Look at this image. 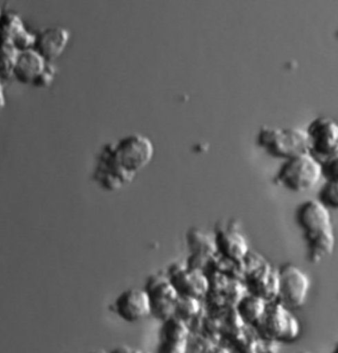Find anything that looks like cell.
<instances>
[{"instance_id": "cell-18", "label": "cell", "mask_w": 338, "mask_h": 353, "mask_svg": "<svg viewBox=\"0 0 338 353\" xmlns=\"http://www.w3.org/2000/svg\"><path fill=\"white\" fill-rule=\"evenodd\" d=\"M319 200L330 211H338V181H326L319 192Z\"/></svg>"}, {"instance_id": "cell-22", "label": "cell", "mask_w": 338, "mask_h": 353, "mask_svg": "<svg viewBox=\"0 0 338 353\" xmlns=\"http://www.w3.org/2000/svg\"><path fill=\"white\" fill-rule=\"evenodd\" d=\"M6 105V90H4V85L0 79V110L4 108Z\"/></svg>"}, {"instance_id": "cell-13", "label": "cell", "mask_w": 338, "mask_h": 353, "mask_svg": "<svg viewBox=\"0 0 338 353\" xmlns=\"http://www.w3.org/2000/svg\"><path fill=\"white\" fill-rule=\"evenodd\" d=\"M188 336L189 329L185 321L171 316L162 325L159 353H186Z\"/></svg>"}, {"instance_id": "cell-3", "label": "cell", "mask_w": 338, "mask_h": 353, "mask_svg": "<svg viewBox=\"0 0 338 353\" xmlns=\"http://www.w3.org/2000/svg\"><path fill=\"white\" fill-rule=\"evenodd\" d=\"M323 179V163L310 152H306L285 161L275 181L292 192L306 193L317 188Z\"/></svg>"}, {"instance_id": "cell-9", "label": "cell", "mask_w": 338, "mask_h": 353, "mask_svg": "<svg viewBox=\"0 0 338 353\" xmlns=\"http://www.w3.org/2000/svg\"><path fill=\"white\" fill-rule=\"evenodd\" d=\"M114 313L126 323H136L152 316V302L145 288L132 287L116 298Z\"/></svg>"}, {"instance_id": "cell-25", "label": "cell", "mask_w": 338, "mask_h": 353, "mask_svg": "<svg viewBox=\"0 0 338 353\" xmlns=\"http://www.w3.org/2000/svg\"><path fill=\"white\" fill-rule=\"evenodd\" d=\"M299 353H312V352H307V350H305V352H299Z\"/></svg>"}, {"instance_id": "cell-5", "label": "cell", "mask_w": 338, "mask_h": 353, "mask_svg": "<svg viewBox=\"0 0 338 353\" xmlns=\"http://www.w3.org/2000/svg\"><path fill=\"white\" fill-rule=\"evenodd\" d=\"M255 327L269 341L288 343L300 338L301 331L300 321L293 311L278 301L269 303L266 313Z\"/></svg>"}, {"instance_id": "cell-20", "label": "cell", "mask_w": 338, "mask_h": 353, "mask_svg": "<svg viewBox=\"0 0 338 353\" xmlns=\"http://www.w3.org/2000/svg\"><path fill=\"white\" fill-rule=\"evenodd\" d=\"M324 175L326 181H338V157L324 163Z\"/></svg>"}, {"instance_id": "cell-24", "label": "cell", "mask_w": 338, "mask_h": 353, "mask_svg": "<svg viewBox=\"0 0 338 353\" xmlns=\"http://www.w3.org/2000/svg\"><path fill=\"white\" fill-rule=\"evenodd\" d=\"M4 11L0 8V19H1L2 15H3Z\"/></svg>"}, {"instance_id": "cell-17", "label": "cell", "mask_w": 338, "mask_h": 353, "mask_svg": "<svg viewBox=\"0 0 338 353\" xmlns=\"http://www.w3.org/2000/svg\"><path fill=\"white\" fill-rule=\"evenodd\" d=\"M20 52L10 43L0 42V79H11Z\"/></svg>"}, {"instance_id": "cell-16", "label": "cell", "mask_w": 338, "mask_h": 353, "mask_svg": "<svg viewBox=\"0 0 338 353\" xmlns=\"http://www.w3.org/2000/svg\"><path fill=\"white\" fill-rule=\"evenodd\" d=\"M270 302H267L262 298L250 294L243 299L239 300L237 305V311L239 316L243 319V322L250 323V325L257 327L260 321L262 320L265 313H266L267 307Z\"/></svg>"}, {"instance_id": "cell-19", "label": "cell", "mask_w": 338, "mask_h": 353, "mask_svg": "<svg viewBox=\"0 0 338 353\" xmlns=\"http://www.w3.org/2000/svg\"><path fill=\"white\" fill-rule=\"evenodd\" d=\"M56 74L57 68L54 67V63H47L44 70L41 72V74L35 79L32 85L39 88H50L56 79Z\"/></svg>"}, {"instance_id": "cell-15", "label": "cell", "mask_w": 338, "mask_h": 353, "mask_svg": "<svg viewBox=\"0 0 338 353\" xmlns=\"http://www.w3.org/2000/svg\"><path fill=\"white\" fill-rule=\"evenodd\" d=\"M216 243L220 245L221 252L232 259L241 261L248 254V245L241 234L235 230L228 229L221 231L217 236Z\"/></svg>"}, {"instance_id": "cell-8", "label": "cell", "mask_w": 338, "mask_h": 353, "mask_svg": "<svg viewBox=\"0 0 338 353\" xmlns=\"http://www.w3.org/2000/svg\"><path fill=\"white\" fill-rule=\"evenodd\" d=\"M145 289L152 302V316L164 322L175 315L180 295L169 277L152 275Z\"/></svg>"}, {"instance_id": "cell-1", "label": "cell", "mask_w": 338, "mask_h": 353, "mask_svg": "<svg viewBox=\"0 0 338 353\" xmlns=\"http://www.w3.org/2000/svg\"><path fill=\"white\" fill-rule=\"evenodd\" d=\"M154 154V143L141 134L106 143L98 154L93 179L104 190H120L134 181Z\"/></svg>"}, {"instance_id": "cell-11", "label": "cell", "mask_w": 338, "mask_h": 353, "mask_svg": "<svg viewBox=\"0 0 338 353\" xmlns=\"http://www.w3.org/2000/svg\"><path fill=\"white\" fill-rule=\"evenodd\" d=\"M248 287L250 294L262 298L267 302L277 301L279 293V270L270 264H258L248 277Z\"/></svg>"}, {"instance_id": "cell-23", "label": "cell", "mask_w": 338, "mask_h": 353, "mask_svg": "<svg viewBox=\"0 0 338 353\" xmlns=\"http://www.w3.org/2000/svg\"><path fill=\"white\" fill-rule=\"evenodd\" d=\"M89 353H111L110 352H106V350H95V352H91Z\"/></svg>"}, {"instance_id": "cell-4", "label": "cell", "mask_w": 338, "mask_h": 353, "mask_svg": "<svg viewBox=\"0 0 338 353\" xmlns=\"http://www.w3.org/2000/svg\"><path fill=\"white\" fill-rule=\"evenodd\" d=\"M257 145L274 158L285 161L310 152L309 134L303 128L262 126L258 133Z\"/></svg>"}, {"instance_id": "cell-14", "label": "cell", "mask_w": 338, "mask_h": 353, "mask_svg": "<svg viewBox=\"0 0 338 353\" xmlns=\"http://www.w3.org/2000/svg\"><path fill=\"white\" fill-rule=\"evenodd\" d=\"M47 63L35 49L20 52L13 77L22 84H33Z\"/></svg>"}, {"instance_id": "cell-21", "label": "cell", "mask_w": 338, "mask_h": 353, "mask_svg": "<svg viewBox=\"0 0 338 353\" xmlns=\"http://www.w3.org/2000/svg\"><path fill=\"white\" fill-rule=\"evenodd\" d=\"M111 353H150L147 350H141V348L136 347V346L129 345H121L111 350Z\"/></svg>"}, {"instance_id": "cell-10", "label": "cell", "mask_w": 338, "mask_h": 353, "mask_svg": "<svg viewBox=\"0 0 338 353\" xmlns=\"http://www.w3.org/2000/svg\"><path fill=\"white\" fill-rule=\"evenodd\" d=\"M37 35L25 26L21 17L14 11H4L0 19V42L14 45L19 52L34 49Z\"/></svg>"}, {"instance_id": "cell-12", "label": "cell", "mask_w": 338, "mask_h": 353, "mask_svg": "<svg viewBox=\"0 0 338 353\" xmlns=\"http://www.w3.org/2000/svg\"><path fill=\"white\" fill-rule=\"evenodd\" d=\"M37 40L34 49L38 52L48 63H54L65 52L70 34L63 27H48L36 34Z\"/></svg>"}, {"instance_id": "cell-6", "label": "cell", "mask_w": 338, "mask_h": 353, "mask_svg": "<svg viewBox=\"0 0 338 353\" xmlns=\"http://www.w3.org/2000/svg\"><path fill=\"white\" fill-rule=\"evenodd\" d=\"M310 290V279L308 273L293 263L279 268V293L278 302L288 309H300L305 306Z\"/></svg>"}, {"instance_id": "cell-7", "label": "cell", "mask_w": 338, "mask_h": 353, "mask_svg": "<svg viewBox=\"0 0 338 353\" xmlns=\"http://www.w3.org/2000/svg\"><path fill=\"white\" fill-rule=\"evenodd\" d=\"M310 154L323 165L338 157V123L321 116L312 120L307 128Z\"/></svg>"}, {"instance_id": "cell-2", "label": "cell", "mask_w": 338, "mask_h": 353, "mask_svg": "<svg viewBox=\"0 0 338 353\" xmlns=\"http://www.w3.org/2000/svg\"><path fill=\"white\" fill-rule=\"evenodd\" d=\"M297 221L312 263H319L332 254L337 243L332 217L321 200L310 199L301 203L297 211Z\"/></svg>"}]
</instances>
